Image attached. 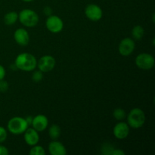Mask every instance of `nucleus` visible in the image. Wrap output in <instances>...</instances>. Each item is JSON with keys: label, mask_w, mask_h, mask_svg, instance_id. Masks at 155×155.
Returning a JSON list of instances; mask_svg holds the SVG:
<instances>
[{"label": "nucleus", "mask_w": 155, "mask_h": 155, "mask_svg": "<svg viewBox=\"0 0 155 155\" xmlns=\"http://www.w3.org/2000/svg\"><path fill=\"white\" fill-rule=\"evenodd\" d=\"M48 136L51 140H58L61 136V128L57 124H52L48 129Z\"/></svg>", "instance_id": "obj_16"}, {"label": "nucleus", "mask_w": 155, "mask_h": 155, "mask_svg": "<svg viewBox=\"0 0 155 155\" xmlns=\"http://www.w3.org/2000/svg\"><path fill=\"white\" fill-rule=\"evenodd\" d=\"M6 75V71L4 67L0 64V80H3Z\"/></svg>", "instance_id": "obj_26"}, {"label": "nucleus", "mask_w": 155, "mask_h": 155, "mask_svg": "<svg viewBox=\"0 0 155 155\" xmlns=\"http://www.w3.org/2000/svg\"><path fill=\"white\" fill-rule=\"evenodd\" d=\"M125 152L124 151H122L121 149H114V148L110 152L109 155H124Z\"/></svg>", "instance_id": "obj_24"}, {"label": "nucleus", "mask_w": 155, "mask_h": 155, "mask_svg": "<svg viewBox=\"0 0 155 155\" xmlns=\"http://www.w3.org/2000/svg\"><path fill=\"white\" fill-rule=\"evenodd\" d=\"M130 132V127L128 124L124 121H120L114 126L113 129V133L115 138L120 140H123L128 137Z\"/></svg>", "instance_id": "obj_10"}, {"label": "nucleus", "mask_w": 155, "mask_h": 155, "mask_svg": "<svg viewBox=\"0 0 155 155\" xmlns=\"http://www.w3.org/2000/svg\"><path fill=\"white\" fill-rule=\"evenodd\" d=\"M9 84L6 80H0V92H5L8 90Z\"/></svg>", "instance_id": "obj_22"}, {"label": "nucleus", "mask_w": 155, "mask_h": 155, "mask_svg": "<svg viewBox=\"0 0 155 155\" xmlns=\"http://www.w3.org/2000/svg\"><path fill=\"white\" fill-rule=\"evenodd\" d=\"M43 79V73L41 71H33L32 74V80L35 83H39Z\"/></svg>", "instance_id": "obj_20"}, {"label": "nucleus", "mask_w": 155, "mask_h": 155, "mask_svg": "<svg viewBox=\"0 0 155 155\" xmlns=\"http://www.w3.org/2000/svg\"><path fill=\"white\" fill-rule=\"evenodd\" d=\"M136 66L143 71H149L154 66V58L148 53H141L135 60Z\"/></svg>", "instance_id": "obj_5"}, {"label": "nucleus", "mask_w": 155, "mask_h": 155, "mask_svg": "<svg viewBox=\"0 0 155 155\" xmlns=\"http://www.w3.org/2000/svg\"><path fill=\"white\" fill-rule=\"evenodd\" d=\"M18 20L26 27H34L39 21V17L36 12L30 8L23 9L18 14Z\"/></svg>", "instance_id": "obj_3"}, {"label": "nucleus", "mask_w": 155, "mask_h": 155, "mask_svg": "<svg viewBox=\"0 0 155 155\" xmlns=\"http://www.w3.org/2000/svg\"><path fill=\"white\" fill-rule=\"evenodd\" d=\"M9 154V151L8 148L2 145H0V155H8Z\"/></svg>", "instance_id": "obj_25"}, {"label": "nucleus", "mask_w": 155, "mask_h": 155, "mask_svg": "<svg viewBox=\"0 0 155 155\" xmlns=\"http://www.w3.org/2000/svg\"><path fill=\"white\" fill-rule=\"evenodd\" d=\"M14 39L16 43L19 45L26 46L30 42V34L26 29L18 28L14 33Z\"/></svg>", "instance_id": "obj_12"}, {"label": "nucleus", "mask_w": 155, "mask_h": 155, "mask_svg": "<svg viewBox=\"0 0 155 155\" xmlns=\"http://www.w3.org/2000/svg\"><path fill=\"white\" fill-rule=\"evenodd\" d=\"M48 152L51 155H66L67 149L64 145L58 140H52L48 145Z\"/></svg>", "instance_id": "obj_14"}, {"label": "nucleus", "mask_w": 155, "mask_h": 155, "mask_svg": "<svg viewBox=\"0 0 155 155\" xmlns=\"http://www.w3.org/2000/svg\"><path fill=\"white\" fill-rule=\"evenodd\" d=\"M22 1L25 2H33L34 1V0H22Z\"/></svg>", "instance_id": "obj_28"}, {"label": "nucleus", "mask_w": 155, "mask_h": 155, "mask_svg": "<svg viewBox=\"0 0 155 155\" xmlns=\"http://www.w3.org/2000/svg\"><path fill=\"white\" fill-rule=\"evenodd\" d=\"M15 64L18 70L25 72H30L36 68L37 59L30 53L24 52L17 56L15 61Z\"/></svg>", "instance_id": "obj_1"}, {"label": "nucleus", "mask_w": 155, "mask_h": 155, "mask_svg": "<svg viewBox=\"0 0 155 155\" xmlns=\"http://www.w3.org/2000/svg\"><path fill=\"white\" fill-rule=\"evenodd\" d=\"M136 48V43L134 39L127 37L120 41L118 46V51L122 56H129L134 51Z\"/></svg>", "instance_id": "obj_9"}, {"label": "nucleus", "mask_w": 155, "mask_h": 155, "mask_svg": "<svg viewBox=\"0 0 155 155\" xmlns=\"http://www.w3.org/2000/svg\"><path fill=\"white\" fill-rule=\"evenodd\" d=\"M145 34V30L141 25H136L132 30V36L134 40H141Z\"/></svg>", "instance_id": "obj_15"}, {"label": "nucleus", "mask_w": 155, "mask_h": 155, "mask_svg": "<svg viewBox=\"0 0 155 155\" xmlns=\"http://www.w3.org/2000/svg\"><path fill=\"white\" fill-rule=\"evenodd\" d=\"M113 117L118 121H122L127 117V114L124 109L117 107L113 111Z\"/></svg>", "instance_id": "obj_18"}, {"label": "nucleus", "mask_w": 155, "mask_h": 155, "mask_svg": "<svg viewBox=\"0 0 155 155\" xmlns=\"http://www.w3.org/2000/svg\"><path fill=\"white\" fill-rule=\"evenodd\" d=\"M29 127L25 118L21 117H14L11 118L7 124L8 131L14 135H21Z\"/></svg>", "instance_id": "obj_4"}, {"label": "nucleus", "mask_w": 155, "mask_h": 155, "mask_svg": "<svg viewBox=\"0 0 155 155\" xmlns=\"http://www.w3.org/2000/svg\"><path fill=\"white\" fill-rule=\"evenodd\" d=\"M24 139L26 144L29 146L37 145L39 142V132L33 127H28L24 133Z\"/></svg>", "instance_id": "obj_11"}, {"label": "nucleus", "mask_w": 155, "mask_h": 155, "mask_svg": "<svg viewBox=\"0 0 155 155\" xmlns=\"http://www.w3.org/2000/svg\"><path fill=\"white\" fill-rule=\"evenodd\" d=\"M85 15L88 19L96 22L102 18L103 11L98 5L89 4L85 8Z\"/></svg>", "instance_id": "obj_8"}, {"label": "nucleus", "mask_w": 155, "mask_h": 155, "mask_svg": "<svg viewBox=\"0 0 155 155\" xmlns=\"http://www.w3.org/2000/svg\"><path fill=\"white\" fill-rule=\"evenodd\" d=\"M145 120V112L139 107L132 109L127 115V124L133 129H139L143 127Z\"/></svg>", "instance_id": "obj_2"}, {"label": "nucleus", "mask_w": 155, "mask_h": 155, "mask_svg": "<svg viewBox=\"0 0 155 155\" xmlns=\"http://www.w3.org/2000/svg\"><path fill=\"white\" fill-rule=\"evenodd\" d=\"M45 27L47 30L52 33H58L64 28V22L61 18L57 15H51L47 18L45 21Z\"/></svg>", "instance_id": "obj_6"}, {"label": "nucleus", "mask_w": 155, "mask_h": 155, "mask_svg": "<svg viewBox=\"0 0 155 155\" xmlns=\"http://www.w3.org/2000/svg\"><path fill=\"white\" fill-rule=\"evenodd\" d=\"M52 8H51V7H49V6H45V8H43V13L44 15H46L47 17L50 16V15H52Z\"/></svg>", "instance_id": "obj_23"}, {"label": "nucleus", "mask_w": 155, "mask_h": 155, "mask_svg": "<svg viewBox=\"0 0 155 155\" xmlns=\"http://www.w3.org/2000/svg\"><path fill=\"white\" fill-rule=\"evenodd\" d=\"M56 64V61L53 56L46 54L41 57L37 61L38 69L42 71V73H48L52 71Z\"/></svg>", "instance_id": "obj_7"}, {"label": "nucleus", "mask_w": 155, "mask_h": 155, "mask_svg": "<svg viewBox=\"0 0 155 155\" xmlns=\"http://www.w3.org/2000/svg\"><path fill=\"white\" fill-rule=\"evenodd\" d=\"M33 117L32 116H28L25 118L26 121H27V124H28L29 126H31L32 122H33Z\"/></svg>", "instance_id": "obj_27"}, {"label": "nucleus", "mask_w": 155, "mask_h": 155, "mask_svg": "<svg viewBox=\"0 0 155 155\" xmlns=\"http://www.w3.org/2000/svg\"><path fill=\"white\" fill-rule=\"evenodd\" d=\"M31 126L39 133L45 131L48 126V117L44 114L36 115L33 117Z\"/></svg>", "instance_id": "obj_13"}, {"label": "nucleus", "mask_w": 155, "mask_h": 155, "mask_svg": "<svg viewBox=\"0 0 155 155\" xmlns=\"http://www.w3.org/2000/svg\"><path fill=\"white\" fill-rule=\"evenodd\" d=\"M32 148L30 150V155H44L45 154V151L44 148L41 145H35L33 146H31Z\"/></svg>", "instance_id": "obj_19"}, {"label": "nucleus", "mask_w": 155, "mask_h": 155, "mask_svg": "<svg viewBox=\"0 0 155 155\" xmlns=\"http://www.w3.org/2000/svg\"><path fill=\"white\" fill-rule=\"evenodd\" d=\"M8 131L3 127H0V144L4 142L7 139Z\"/></svg>", "instance_id": "obj_21"}, {"label": "nucleus", "mask_w": 155, "mask_h": 155, "mask_svg": "<svg viewBox=\"0 0 155 155\" xmlns=\"http://www.w3.org/2000/svg\"><path fill=\"white\" fill-rule=\"evenodd\" d=\"M18 20V13L16 12H10L4 16V22L6 25H13Z\"/></svg>", "instance_id": "obj_17"}]
</instances>
